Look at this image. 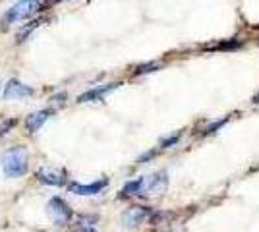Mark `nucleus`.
<instances>
[{
    "label": "nucleus",
    "mask_w": 259,
    "mask_h": 232,
    "mask_svg": "<svg viewBox=\"0 0 259 232\" xmlns=\"http://www.w3.org/2000/svg\"><path fill=\"white\" fill-rule=\"evenodd\" d=\"M27 163H29V155L25 147L22 145L10 147L2 155V172L6 178H20L27 172Z\"/></svg>",
    "instance_id": "1"
},
{
    "label": "nucleus",
    "mask_w": 259,
    "mask_h": 232,
    "mask_svg": "<svg viewBox=\"0 0 259 232\" xmlns=\"http://www.w3.org/2000/svg\"><path fill=\"white\" fill-rule=\"evenodd\" d=\"M41 2H35V0H23V2H16L14 6H10L6 14H4V18H2V29L6 31L8 27H10L12 23H18L22 22V20H27V18H31L35 12L41 10Z\"/></svg>",
    "instance_id": "2"
},
{
    "label": "nucleus",
    "mask_w": 259,
    "mask_h": 232,
    "mask_svg": "<svg viewBox=\"0 0 259 232\" xmlns=\"http://www.w3.org/2000/svg\"><path fill=\"white\" fill-rule=\"evenodd\" d=\"M168 186V178H166V172L164 170H159L151 176L143 178V184H141L140 194L141 196H159L162 194Z\"/></svg>",
    "instance_id": "3"
},
{
    "label": "nucleus",
    "mask_w": 259,
    "mask_h": 232,
    "mask_svg": "<svg viewBox=\"0 0 259 232\" xmlns=\"http://www.w3.org/2000/svg\"><path fill=\"white\" fill-rule=\"evenodd\" d=\"M47 209H49V215L53 217V221L56 222V224H66V222L74 217L72 207H70L62 198H53L49 201Z\"/></svg>",
    "instance_id": "4"
},
{
    "label": "nucleus",
    "mask_w": 259,
    "mask_h": 232,
    "mask_svg": "<svg viewBox=\"0 0 259 232\" xmlns=\"http://www.w3.org/2000/svg\"><path fill=\"white\" fill-rule=\"evenodd\" d=\"M149 217H151V209H147V207H132V209H128L122 215V224L126 228H136L143 221H147Z\"/></svg>",
    "instance_id": "5"
},
{
    "label": "nucleus",
    "mask_w": 259,
    "mask_h": 232,
    "mask_svg": "<svg viewBox=\"0 0 259 232\" xmlns=\"http://www.w3.org/2000/svg\"><path fill=\"white\" fill-rule=\"evenodd\" d=\"M33 95V89L29 85H25L22 81H18V79H10L8 83H6V87H4V99H27V97H31Z\"/></svg>",
    "instance_id": "6"
},
{
    "label": "nucleus",
    "mask_w": 259,
    "mask_h": 232,
    "mask_svg": "<svg viewBox=\"0 0 259 232\" xmlns=\"http://www.w3.org/2000/svg\"><path fill=\"white\" fill-rule=\"evenodd\" d=\"M108 186V180L107 178H103V180H99V182H93V184H70L68 190L72 192V194H77V196H95L99 192H103V190Z\"/></svg>",
    "instance_id": "7"
},
{
    "label": "nucleus",
    "mask_w": 259,
    "mask_h": 232,
    "mask_svg": "<svg viewBox=\"0 0 259 232\" xmlns=\"http://www.w3.org/2000/svg\"><path fill=\"white\" fill-rule=\"evenodd\" d=\"M120 83H107V85H99V87H93L85 91V93H81L79 97H77V103H91V101H101L107 93L110 91H114V89L118 87Z\"/></svg>",
    "instance_id": "8"
},
{
    "label": "nucleus",
    "mask_w": 259,
    "mask_h": 232,
    "mask_svg": "<svg viewBox=\"0 0 259 232\" xmlns=\"http://www.w3.org/2000/svg\"><path fill=\"white\" fill-rule=\"evenodd\" d=\"M51 114H53V111H37V112H33V114H29V116L25 118V128H27V132L29 133L39 132L41 126L51 118Z\"/></svg>",
    "instance_id": "9"
},
{
    "label": "nucleus",
    "mask_w": 259,
    "mask_h": 232,
    "mask_svg": "<svg viewBox=\"0 0 259 232\" xmlns=\"http://www.w3.org/2000/svg\"><path fill=\"white\" fill-rule=\"evenodd\" d=\"M37 178L43 182V184H49V186H64L66 178L62 172H54V170H39L37 172Z\"/></svg>",
    "instance_id": "10"
},
{
    "label": "nucleus",
    "mask_w": 259,
    "mask_h": 232,
    "mask_svg": "<svg viewBox=\"0 0 259 232\" xmlns=\"http://www.w3.org/2000/svg\"><path fill=\"white\" fill-rule=\"evenodd\" d=\"M43 22H45V18H37V20H33V22L29 23V25H25V27H22V29L18 31V37H16V43H23V41H25V39H27V37H29V35H31L33 31H35V29H37V27H39V25H41Z\"/></svg>",
    "instance_id": "11"
},
{
    "label": "nucleus",
    "mask_w": 259,
    "mask_h": 232,
    "mask_svg": "<svg viewBox=\"0 0 259 232\" xmlns=\"http://www.w3.org/2000/svg\"><path fill=\"white\" fill-rule=\"evenodd\" d=\"M141 184H143V178H138V180H134V182H128L124 188H122V196H134V194H140L141 190Z\"/></svg>",
    "instance_id": "12"
},
{
    "label": "nucleus",
    "mask_w": 259,
    "mask_h": 232,
    "mask_svg": "<svg viewBox=\"0 0 259 232\" xmlns=\"http://www.w3.org/2000/svg\"><path fill=\"white\" fill-rule=\"evenodd\" d=\"M14 126H18V120H16V118H8V120L2 122V126H0V137H4Z\"/></svg>",
    "instance_id": "13"
},
{
    "label": "nucleus",
    "mask_w": 259,
    "mask_h": 232,
    "mask_svg": "<svg viewBox=\"0 0 259 232\" xmlns=\"http://www.w3.org/2000/svg\"><path fill=\"white\" fill-rule=\"evenodd\" d=\"M228 122V118H225V120H219V122H215L213 126H209V128H205V132H203V135H209V133H215L219 128H223L225 124Z\"/></svg>",
    "instance_id": "14"
},
{
    "label": "nucleus",
    "mask_w": 259,
    "mask_h": 232,
    "mask_svg": "<svg viewBox=\"0 0 259 232\" xmlns=\"http://www.w3.org/2000/svg\"><path fill=\"white\" fill-rule=\"evenodd\" d=\"M180 135H182V133L178 132V133H174V135H170L168 140H164V142L161 144V149H168L170 145H174L176 142H178V140H180Z\"/></svg>",
    "instance_id": "15"
},
{
    "label": "nucleus",
    "mask_w": 259,
    "mask_h": 232,
    "mask_svg": "<svg viewBox=\"0 0 259 232\" xmlns=\"http://www.w3.org/2000/svg\"><path fill=\"white\" fill-rule=\"evenodd\" d=\"M155 68H159V64H157V62H151V64H145V66H140L138 70H136V74H145V72H153Z\"/></svg>",
    "instance_id": "16"
},
{
    "label": "nucleus",
    "mask_w": 259,
    "mask_h": 232,
    "mask_svg": "<svg viewBox=\"0 0 259 232\" xmlns=\"http://www.w3.org/2000/svg\"><path fill=\"white\" fill-rule=\"evenodd\" d=\"M64 99H66V93H58L51 101H53V105H64Z\"/></svg>",
    "instance_id": "17"
},
{
    "label": "nucleus",
    "mask_w": 259,
    "mask_h": 232,
    "mask_svg": "<svg viewBox=\"0 0 259 232\" xmlns=\"http://www.w3.org/2000/svg\"><path fill=\"white\" fill-rule=\"evenodd\" d=\"M253 103H259V93L255 95V99H253Z\"/></svg>",
    "instance_id": "18"
},
{
    "label": "nucleus",
    "mask_w": 259,
    "mask_h": 232,
    "mask_svg": "<svg viewBox=\"0 0 259 232\" xmlns=\"http://www.w3.org/2000/svg\"><path fill=\"white\" fill-rule=\"evenodd\" d=\"M257 29H259V25H257Z\"/></svg>",
    "instance_id": "19"
}]
</instances>
